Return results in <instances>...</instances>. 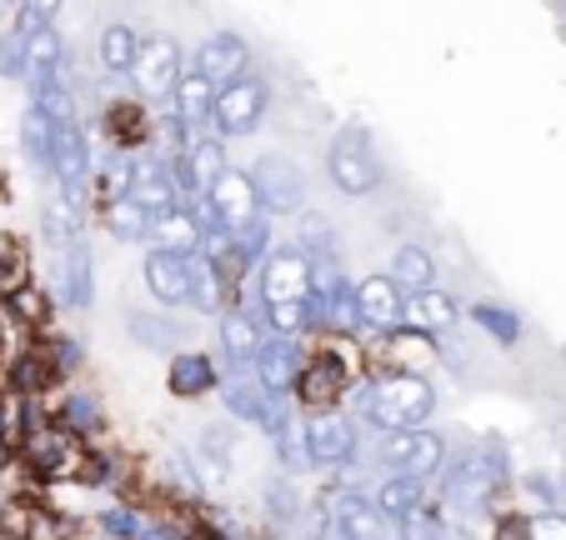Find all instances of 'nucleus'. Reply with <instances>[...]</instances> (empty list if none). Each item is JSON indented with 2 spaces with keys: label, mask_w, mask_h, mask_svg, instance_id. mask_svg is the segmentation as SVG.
<instances>
[{
  "label": "nucleus",
  "mask_w": 566,
  "mask_h": 540,
  "mask_svg": "<svg viewBox=\"0 0 566 540\" xmlns=\"http://www.w3.org/2000/svg\"><path fill=\"white\" fill-rule=\"evenodd\" d=\"M247 65H251V45L241 41V35H231V31L206 35L201 51H196V71L211 75L216 85H231V81H241V75H251Z\"/></svg>",
  "instance_id": "12"
},
{
  "label": "nucleus",
  "mask_w": 566,
  "mask_h": 540,
  "mask_svg": "<svg viewBox=\"0 0 566 540\" xmlns=\"http://www.w3.org/2000/svg\"><path fill=\"white\" fill-rule=\"evenodd\" d=\"M266 316H271V330L301 336L311 326V300H276V306H266Z\"/></svg>",
  "instance_id": "36"
},
{
  "label": "nucleus",
  "mask_w": 566,
  "mask_h": 540,
  "mask_svg": "<svg viewBox=\"0 0 566 540\" xmlns=\"http://www.w3.org/2000/svg\"><path fill=\"white\" fill-rule=\"evenodd\" d=\"M216 91H221V85H216L211 75H201V71L181 75V85H176V96H171V110H176V126L186 130V140H196L216 120Z\"/></svg>",
  "instance_id": "10"
},
{
  "label": "nucleus",
  "mask_w": 566,
  "mask_h": 540,
  "mask_svg": "<svg viewBox=\"0 0 566 540\" xmlns=\"http://www.w3.org/2000/svg\"><path fill=\"white\" fill-rule=\"evenodd\" d=\"M326 176H332V186L346 195H371L376 186H381V160H376V150H371V136L356 126L342 130V136L332 140V150H326Z\"/></svg>",
  "instance_id": "2"
},
{
  "label": "nucleus",
  "mask_w": 566,
  "mask_h": 540,
  "mask_svg": "<svg viewBox=\"0 0 566 540\" xmlns=\"http://www.w3.org/2000/svg\"><path fill=\"white\" fill-rule=\"evenodd\" d=\"M306 241H321V245H326V241H332V231H326L316 215H306Z\"/></svg>",
  "instance_id": "48"
},
{
  "label": "nucleus",
  "mask_w": 566,
  "mask_h": 540,
  "mask_svg": "<svg viewBox=\"0 0 566 540\" xmlns=\"http://www.w3.org/2000/svg\"><path fill=\"white\" fill-rule=\"evenodd\" d=\"M106 221H111V235H116V241H146L150 225H156V215H150L136 195H116Z\"/></svg>",
  "instance_id": "29"
},
{
  "label": "nucleus",
  "mask_w": 566,
  "mask_h": 540,
  "mask_svg": "<svg viewBox=\"0 0 566 540\" xmlns=\"http://www.w3.org/2000/svg\"><path fill=\"white\" fill-rule=\"evenodd\" d=\"M150 235H156L160 251H176V255H201V251H206V225L196 221V211H186V205H176V211L156 215Z\"/></svg>",
  "instance_id": "19"
},
{
  "label": "nucleus",
  "mask_w": 566,
  "mask_h": 540,
  "mask_svg": "<svg viewBox=\"0 0 566 540\" xmlns=\"http://www.w3.org/2000/svg\"><path fill=\"white\" fill-rule=\"evenodd\" d=\"M356 411L381 431H411V425H427V415L437 411V391L417 371L381 375L366 391H356Z\"/></svg>",
  "instance_id": "1"
},
{
  "label": "nucleus",
  "mask_w": 566,
  "mask_h": 540,
  "mask_svg": "<svg viewBox=\"0 0 566 540\" xmlns=\"http://www.w3.org/2000/svg\"><path fill=\"white\" fill-rule=\"evenodd\" d=\"M181 45L171 41V35H156V41H140V55H136V71H130V81H136V91L146 100H171L176 85H181Z\"/></svg>",
  "instance_id": "7"
},
{
  "label": "nucleus",
  "mask_w": 566,
  "mask_h": 540,
  "mask_svg": "<svg viewBox=\"0 0 566 540\" xmlns=\"http://www.w3.org/2000/svg\"><path fill=\"white\" fill-rule=\"evenodd\" d=\"M11 300H15V310H21L25 320H45V300H35L31 290H21V286H15V290H11Z\"/></svg>",
  "instance_id": "46"
},
{
  "label": "nucleus",
  "mask_w": 566,
  "mask_h": 540,
  "mask_svg": "<svg viewBox=\"0 0 566 540\" xmlns=\"http://www.w3.org/2000/svg\"><path fill=\"white\" fill-rule=\"evenodd\" d=\"M381 460L396 470V476H437L441 460H447V445H441V435L421 431V425H411V431H386L381 441Z\"/></svg>",
  "instance_id": "5"
},
{
  "label": "nucleus",
  "mask_w": 566,
  "mask_h": 540,
  "mask_svg": "<svg viewBox=\"0 0 566 540\" xmlns=\"http://www.w3.org/2000/svg\"><path fill=\"white\" fill-rule=\"evenodd\" d=\"M391 280L401 290H427V286H437V265H431V255L421 245H401L391 261Z\"/></svg>",
  "instance_id": "27"
},
{
  "label": "nucleus",
  "mask_w": 566,
  "mask_h": 540,
  "mask_svg": "<svg viewBox=\"0 0 566 540\" xmlns=\"http://www.w3.org/2000/svg\"><path fill=\"white\" fill-rule=\"evenodd\" d=\"M231 235H235V245H241V255H247L251 265H256V261H266V255H271V231H266V211H261L256 221H247V225H241V231H231Z\"/></svg>",
  "instance_id": "37"
},
{
  "label": "nucleus",
  "mask_w": 566,
  "mask_h": 540,
  "mask_svg": "<svg viewBox=\"0 0 566 540\" xmlns=\"http://www.w3.org/2000/svg\"><path fill=\"white\" fill-rule=\"evenodd\" d=\"M206 201L216 205V215H221L226 231H241L247 221H256V215H261V195H256L251 170H231V166H226V176L216 180L211 191H206Z\"/></svg>",
  "instance_id": "9"
},
{
  "label": "nucleus",
  "mask_w": 566,
  "mask_h": 540,
  "mask_svg": "<svg viewBox=\"0 0 566 540\" xmlns=\"http://www.w3.org/2000/svg\"><path fill=\"white\" fill-rule=\"evenodd\" d=\"M166 381H171V391L186 395V401H191V395H201V391H211V385H216L211 356H176V360H171V375H166Z\"/></svg>",
  "instance_id": "30"
},
{
  "label": "nucleus",
  "mask_w": 566,
  "mask_h": 540,
  "mask_svg": "<svg viewBox=\"0 0 566 540\" xmlns=\"http://www.w3.org/2000/svg\"><path fill=\"white\" fill-rule=\"evenodd\" d=\"M21 146H25V156L35 160V166H45L51 170V146H55V120L45 116L41 106H31L21 116Z\"/></svg>",
  "instance_id": "31"
},
{
  "label": "nucleus",
  "mask_w": 566,
  "mask_h": 540,
  "mask_svg": "<svg viewBox=\"0 0 566 540\" xmlns=\"http://www.w3.org/2000/svg\"><path fill=\"white\" fill-rule=\"evenodd\" d=\"M251 180H256L261 211L266 215H296L306 205V176L296 170V160L286 156H261L251 166Z\"/></svg>",
  "instance_id": "6"
},
{
  "label": "nucleus",
  "mask_w": 566,
  "mask_h": 540,
  "mask_svg": "<svg viewBox=\"0 0 566 540\" xmlns=\"http://www.w3.org/2000/svg\"><path fill=\"white\" fill-rule=\"evenodd\" d=\"M61 71V35L45 25V31H35L31 35V81H45V75H55Z\"/></svg>",
  "instance_id": "33"
},
{
  "label": "nucleus",
  "mask_w": 566,
  "mask_h": 540,
  "mask_svg": "<svg viewBox=\"0 0 566 540\" xmlns=\"http://www.w3.org/2000/svg\"><path fill=\"white\" fill-rule=\"evenodd\" d=\"M526 540H566V516L562 510H542L526 520Z\"/></svg>",
  "instance_id": "41"
},
{
  "label": "nucleus",
  "mask_w": 566,
  "mask_h": 540,
  "mask_svg": "<svg viewBox=\"0 0 566 540\" xmlns=\"http://www.w3.org/2000/svg\"><path fill=\"white\" fill-rule=\"evenodd\" d=\"M266 100H271V85L261 75H241V81L221 85L216 91V130L221 136H251L266 116Z\"/></svg>",
  "instance_id": "3"
},
{
  "label": "nucleus",
  "mask_w": 566,
  "mask_h": 540,
  "mask_svg": "<svg viewBox=\"0 0 566 540\" xmlns=\"http://www.w3.org/2000/svg\"><path fill=\"white\" fill-rule=\"evenodd\" d=\"M311 290H316V261L301 255L296 245H281V251H271L261 261V296H266V306H276V300H311Z\"/></svg>",
  "instance_id": "4"
},
{
  "label": "nucleus",
  "mask_w": 566,
  "mask_h": 540,
  "mask_svg": "<svg viewBox=\"0 0 566 540\" xmlns=\"http://www.w3.org/2000/svg\"><path fill=\"white\" fill-rule=\"evenodd\" d=\"M332 526L342 530V540H391V526L396 520L386 516L376 500H361V496H336L332 506Z\"/></svg>",
  "instance_id": "13"
},
{
  "label": "nucleus",
  "mask_w": 566,
  "mask_h": 540,
  "mask_svg": "<svg viewBox=\"0 0 566 540\" xmlns=\"http://www.w3.org/2000/svg\"><path fill=\"white\" fill-rule=\"evenodd\" d=\"M55 11H61V0H21V31L25 35L45 31L55 21Z\"/></svg>",
  "instance_id": "39"
},
{
  "label": "nucleus",
  "mask_w": 566,
  "mask_h": 540,
  "mask_svg": "<svg viewBox=\"0 0 566 540\" xmlns=\"http://www.w3.org/2000/svg\"><path fill=\"white\" fill-rule=\"evenodd\" d=\"M271 435H276V456H281V466L286 470L316 466V456H311V435H306V421H301V415H286Z\"/></svg>",
  "instance_id": "26"
},
{
  "label": "nucleus",
  "mask_w": 566,
  "mask_h": 540,
  "mask_svg": "<svg viewBox=\"0 0 566 540\" xmlns=\"http://www.w3.org/2000/svg\"><path fill=\"white\" fill-rule=\"evenodd\" d=\"M266 506H271V516L291 520V516H296V490H291L286 480H271V486H266Z\"/></svg>",
  "instance_id": "44"
},
{
  "label": "nucleus",
  "mask_w": 566,
  "mask_h": 540,
  "mask_svg": "<svg viewBox=\"0 0 566 540\" xmlns=\"http://www.w3.org/2000/svg\"><path fill=\"white\" fill-rule=\"evenodd\" d=\"M556 496H566V466L556 470Z\"/></svg>",
  "instance_id": "49"
},
{
  "label": "nucleus",
  "mask_w": 566,
  "mask_h": 540,
  "mask_svg": "<svg viewBox=\"0 0 566 540\" xmlns=\"http://www.w3.org/2000/svg\"><path fill=\"white\" fill-rule=\"evenodd\" d=\"M471 320H476V326L486 330L492 340H502V346H512V340L522 336V316H516V310H506V306H476V310H471Z\"/></svg>",
  "instance_id": "32"
},
{
  "label": "nucleus",
  "mask_w": 566,
  "mask_h": 540,
  "mask_svg": "<svg viewBox=\"0 0 566 540\" xmlns=\"http://www.w3.org/2000/svg\"><path fill=\"white\" fill-rule=\"evenodd\" d=\"M356 300H361V326H371V330L401 326L407 300H401V286H396L391 276H366L361 286H356Z\"/></svg>",
  "instance_id": "17"
},
{
  "label": "nucleus",
  "mask_w": 566,
  "mask_h": 540,
  "mask_svg": "<svg viewBox=\"0 0 566 540\" xmlns=\"http://www.w3.org/2000/svg\"><path fill=\"white\" fill-rule=\"evenodd\" d=\"M196 470H201V486H211V490L226 486V476H231V431H226V425L201 431V445H196Z\"/></svg>",
  "instance_id": "21"
},
{
  "label": "nucleus",
  "mask_w": 566,
  "mask_h": 540,
  "mask_svg": "<svg viewBox=\"0 0 566 540\" xmlns=\"http://www.w3.org/2000/svg\"><path fill=\"white\" fill-rule=\"evenodd\" d=\"M136 55H140V35L130 31V25H106L101 31V65H106L111 75H130L136 71Z\"/></svg>",
  "instance_id": "24"
},
{
  "label": "nucleus",
  "mask_w": 566,
  "mask_h": 540,
  "mask_svg": "<svg viewBox=\"0 0 566 540\" xmlns=\"http://www.w3.org/2000/svg\"><path fill=\"white\" fill-rule=\"evenodd\" d=\"M306 435H311V456H316V466H346V460L356 456V431H352V421L336 415V411L311 415Z\"/></svg>",
  "instance_id": "14"
},
{
  "label": "nucleus",
  "mask_w": 566,
  "mask_h": 540,
  "mask_svg": "<svg viewBox=\"0 0 566 540\" xmlns=\"http://www.w3.org/2000/svg\"><path fill=\"white\" fill-rule=\"evenodd\" d=\"M401 320H407L411 330H421V336H451L461 320L457 300L447 296V290L427 286V290H411L407 296V310H401Z\"/></svg>",
  "instance_id": "16"
},
{
  "label": "nucleus",
  "mask_w": 566,
  "mask_h": 540,
  "mask_svg": "<svg viewBox=\"0 0 566 540\" xmlns=\"http://www.w3.org/2000/svg\"><path fill=\"white\" fill-rule=\"evenodd\" d=\"M31 456L41 460L45 470H55L65 460V441H61V435H31Z\"/></svg>",
  "instance_id": "42"
},
{
  "label": "nucleus",
  "mask_w": 566,
  "mask_h": 540,
  "mask_svg": "<svg viewBox=\"0 0 566 540\" xmlns=\"http://www.w3.org/2000/svg\"><path fill=\"white\" fill-rule=\"evenodd\" d=\"M130 326H136V336L146 340V346H176V326H166V320H146V316H130Z\"/></svg>",
  "instance_id": "43"
},
{
  "label": "nucleus",
  "mask_w": 566,
  "mask_h": 540,
  "mask_svg": "<svg viewBox=\"0 0 566 540\" xmlns=\"http://www.w3.org/2000/svg\"><path fill=\"white\" fill-rule=\"evenodd\" d=\"M101 526H106V536H111V540H140L146 520H140L136 510H106V516H101Z\"/></svg>",
  "instance_id": "40"
},
{
  "label": "nucleus",
  "mask_w": 566,
  "mask_h": 540,
  "mask_svg": "<svg viewBox=\"0 0 566 540\" xmlns=\"http://www.w3.org/2000/svg\"><path fill=\"white\" fill-rule=\"evenodd\" d=\"M31 106H41L45 116L55 120V126H71L75 120V100H71V85H65V75H45V81H31Z\"/></svg>",
  "instance_id": "28"
},
{
  "label": "nucleus",
  "mask_w": 566,
  "mask_h": 540,
  "mask_svg": "<svg viewBox=\"0 0 566 540\" xmlns=\"http://www.w3.org/2000/svg\"><path fill=\"white\" fill-rule=\"evenodd\" d=\"M130 195H136L140 205H146L150 215H166L181 205V176H176L166 160H140L136 176H130Z\"/></svg>",
  "instance_id": "15"
},
{
  "label": "nucleus",
  "mask_w": 566,
  "mask_h": 540,
  "mask_svg": "<svg viewBox=\"0 0 566 540\" xmlns=\"http://www.w3.org/2000/svg\"><path fill=\"white\" fill-rule=\"evenodd\" d=\"M140 540H181V536H176V526H146Z\"/></svg>",
  "instance_id": "47"
},
{
  "label": "nucleus",
  "mask_w": 566,
  "mask_h": 540,
  "mask_svg": "<svg viewBox=\"0 0 566 540\" xmlns=\"http://www.w3.org/2000/svg\"><path fill=\"white\" fill-rule=\"evenodd\" d=\"M61 290H65V300H71V306H91V300H96V280H91V251H86V241H71V245H65Z\"/></svg>",
  "instance_id": "22"
},
{
  "label": "nucleus",
  "mask_w": 566,
  "mask_h": 540,
  "mask_svg": "<svg viewBox=\"0 0 566 540\" xmlns=\"http://www.w3.org/2000/svg\"><path fill=\"white\" fill-rule=\"evenodd\" d=\"M146 286L160 306H191V255L146 251Z\"/></svg>",
  "instance_id": "11"
},
{
  "label": "nucleus",
  "mask_w": 566,
  "mask_h": 540,
  "mask_svg": "<svg viewBox=\"0 0 566 540\" xmlns=\"http://www.w3.org/2000/svg\"><path fill=\"white\" fill-rule=\"evenodd\" d=\"M256 375H261V385H266L271 395L296 391L301 375H306V350H301V340L276 330V336L261 346V356H256Z\"/></svg>",
  "instance_id": "8"
},
{
  "label": "nucleus",
  "mask_w": 566,
  "mask_h": 540,
  "mask_svg": "<svg viewBox=\"0 0 566 540\" xmlns=\"http://www.w3.org/2000/svg\"><path fill=\"white\" fill-rule=\"evenodd\" d=\"M101 415H96V401H86V395H75V401H65V425L71 431H91Z\"/></svg>",
  "instance_id": "45"
},
{
  "label": "nucleus",
  "mask_w": 566,
  "mask_h": 540,
  "mask_svg": "<svg viewBox=\"0 0 566 540\" xmlns=\"http://www.w3.org/2000/svg\"><path fill=\"white\" fill-rule=\"evenodd\" d=\"M191 306L201 310V316H221L226 310V280L206 251L191 255Z\"/></svg>",
  "instance_id": "23"
},
{
  "label": "nucleus",
  "mask_w": 566,
  "mask_h": 540,
  "mask_svg": "<svg viewBox=\"0 0 566 540\" xmlns=\"http://www.w3.org/2000/svg\"><path fill=\"white\" fill-rule=\"evenodd\" d=\"M376 506H381L391 520L417 516V510H421V480L417 476H396V470H391V476L376 486Z\"/></svg>",
  "instance_id": "25"
},
{
  "label": "nucleus",
  "mask_w": 566,
  "mask_h": 540,
  "mask_svg": "<svg viewBox=\"0 0 566 540\" xmlns=\"http://www.w3.org/2000/svg\"><path fill=\"white\" fill-rule=\"evenodd\" d=\"M221 346H226V360H231V366H241V360H256L261 346H266L256 310H247V306L221 310Z\"/></svg>",
  "instance_id": "18"
},
{
  "label": "nucleus",
  "mask_w": 566,
  "mask_h": 540,
  "mask_svg": "<svg viewBox=\"0 0 566 540\" xmlns=\"http://www.w3.org/2000/svg\"><path fill=\"white\" fill-rule=\"evenodd\" d=\"M45 231H51L55 241H65V245H71V241H81V205H75L65 191L55 195V201H51V211H45Z\"/></svg>",
  "instance_id": "34"
},
{
  "label": "nucleus",
  "mask_w": 566,
  "mask_h": 540,
  "mask_svg": "<svg viewBox=\"0 0 566 540\" xmlns=\"http://www.w3.org/2000/svg\"><path fill=\"white\" fill-rule=\"evenodd\" d=\"M226 176V156L216 140H186V170H181V186H191L196 195H206L216 186V180Z\"/></svg>",
  "instance_id": "20"
},
{
  "label": "nucleus",
  "mask_w": 566,
  "mask_h": 540,
  "mask_svg": "<svg viewBox=\"0 0 566 540\" xmlns=\"http://www.w3.org/2000/svg\"><path fill=\"white\" fill-rule=\"evenodd\" d=\"M562 41H566V21H562Z\"/></svg>",
  "instance_id": "50"
},
{
  "label": "nucleus",
  "mask_w": 566,
  "mask_h": 540,
  "mask_svg": "<svg viewBox=\"0 0 566 540\" xmlns=\"http://www.w3.org/2000/svg\"><path fill=\"white\" fill-rule=\"evenodd\" d=\"M336 381H342V371H336L332 360H316V366H306V375H301V391H306V401H332Z\"/></svg>",
  "instance_id": "38"
},
{
  "label": "nucleus",
  "mask_w": 566,
  "mask_h": 540,
  "mask_svg": "<svg viewBox=\"0 0 566 540\" xmlns=\"http://www.w3.org/2000/svg\"><path fill=\"white\" fill-rule=\"evenodd\" d=\"M31 71V35L15 25L11 35H0V75L6 81H15V75Z\"/></svg>",
  "instance_id": "35"
}]
</instances>
